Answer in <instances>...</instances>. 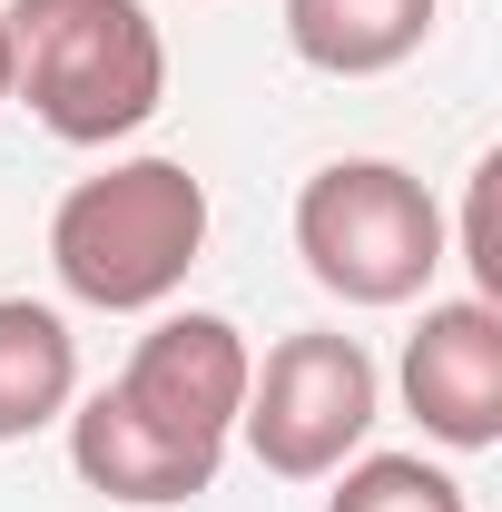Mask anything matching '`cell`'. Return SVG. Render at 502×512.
I'll return each mask as SVG.
<instances>
[{"mask_svg":"<svg viewBox=\"0 0 502 512\" xmlns=\"http://www.w3.org/2000/svg\"><path fill=\"white\" fill-rule=\"evenodd\" d=\"M443 0H286V50L325 79H384L434 40Z\"/></svg>","mask_w":502,"mask_h":512,"instance_id":"obj_8","label":"cell"},{"mask_svg":"<svg viewBox=\"0 0 502 512\" xmlns=\"http://www.w3.org/2000/svg\"><path fill=\"white\" fill-rule=\"evenodd\" d=\"M404 414L424 424V444L443 453H493L502 444V306L483 296H443L424 325L404 335Z\"/></svg>","mask_w":502,"mask_h":512,"instance_id":"obj_6","label":"cell"},{"mask_svg":"<svg viewBox=\"0 0 502 512\" xmlns=\"http://www.w3.org/2000/svg\"><path fill=\"white\" fill-rule=\"evenodd\" d=\"M247 375H256L247 335H237L227 316H207V306H178V316H158L138 345H128L119 394L158 424V434L227 453L237 444V414H247Z\"/></svg>","mask_w":502,"mask_h":512,"instance_id":"obj_5","label":"cell"},{"mask_svg":"<svg viewBox=\"0 0 502 512\" xmlns=\"http://www.w3.org/2000/svg\"><path fill=\"white\" fill-rule=\"evenodd\" d=\"M296 256L335 306H414L443 266V207L394 158H325L296 188Z\"/></svg>","mask_w":502,"mask_h":512,"instance_id":"obj_3","label":"cell"},{"mask_svg":"<svg viewBox=\"0 0 502 512\" xmlns=\"http://www.w3.org/2000/svg\"><path fill=\"white\" fill-rule=\"evenodd\" d=\"M207 256V178L188 158H119L50 207V276L99 316H158Z\"/></svg>","mask_w":502,"mask_h":512,"instance_id":"obj_2","label":"cell"},{"mask_svg":"<svg viewBox=\"0 0 502 512\" xmlns=\"http://www.w3.org/2000/svg\"><path fill=\"white\" fill-rule=\"evenodd\" d=\"M0 30H10V99L60 148H109L168 99V40L148 0H10Z\"/></svg>","mask_w":502,"mask_h":512,"instance_id":"obj_1","label":"cell"},{"mask_svg":"<svg viewBox=\"0 0 502 512\" xmlns=\"http://www.w3.org/2000/svg\"><path fill=\"white\" fill-rule=\"evenodd\" d=\"M79 404V335L40 296H0V444L50 434Z\"/></svg>","mask_w":502,"mask_h":512,"instance_id":"obj_9","label":"cell"},{"mask_svg":"<svg viewBox=\"0 0 502 512\" xmlns=\"http://www.w3.org/2000/svg\"><path fill=\"white\" fill-rule=\"evenodd\" d=\"M375 414H384L375 355L355 335H335V325H306V335L266 345V365L247 375L237 434H247V453L276 483H325V473H345L365 453Z\"/></svg>","mask_w":502,"mask_h":512,"instance_id":"obj_4","label":"cell"},{"mask_svg":"<svg viewBox=\"0 0 502 512\" xmlns=\"http://www.w3.org/2000/svg\"><path fill=\"white\" fill-rule=\"evenodd\" d=\"M0 109H10V30H0Z\"/></svg>","mask_w":502,"mask_h":512,"instance_id":"obj_11","label":"cell"},{"mask_svg":"<svg viewBox=\"0 0 502 512\" xmlns=\"http://www.w3.org/2000/svg\"><path fill=\"white\" fill-rule=\"evenodd\" d=\"M69 424V473L99 493V503H128V512H168V503H197V493H217V463L227 453L207 444H178V434H158L138 404H128L119 384H99V394H79L60 414Z\"/></svg>","mask_w":502,"mask_h":512,"instance_id":"obj_7","label":"cell"},{"mask_svg":"<svg viewBox=\"0 0 502 512\" xmlns=\"http://www.w3.org/2000/svg\"><path fill=\"white\" fill-rule=\"evenodd\" d=\"M325 483H335L325 512H473L463 483H453L443 463H424V453H355V463L325 473Z\"/></svg>","mask_w":502,"mask_h":512,"instance_id":"obj_10","label":"cell"}]
</instances>
